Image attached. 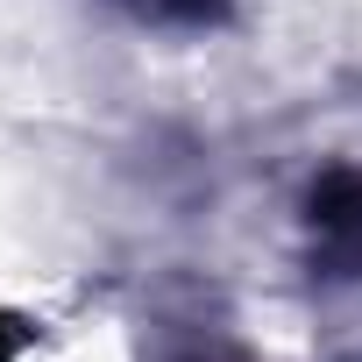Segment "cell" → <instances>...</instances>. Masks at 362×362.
<instances>
[{
    "instance_id": "1",
    "label": "cell",
    "mask_w": 362,
    "mask_h": 362,
    "mask_svg": "<svg viewBox=\"0 0 362 362\" xmlns=\"http://www.w3.org/2000/svg\"><path fill=\"white\" fill-rule=\"evenodd\" d=\"M142 15H163V22H206L214 0H135Z\"/></svg>"
},
{
    "instance_id": "2",
    "label": "cell",
    "mask_w": 362,
    "mask_h": 362,
    "mask_svg": "<svg viewBox=\"0 0 362 362\" xmlns=\"http://www.w3.org/2000/svg\"><path fill=\"white\" fill-rule=\"evenodd\" d=\"M15 348H22V327H15V320H0V362H15Z\"/></svg>"
}]
</instances>
